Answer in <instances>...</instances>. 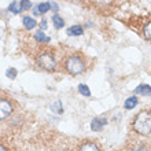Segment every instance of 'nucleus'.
Returning a JSON list of instances; mask_svg holds the SVG:
<instances>
[{
  "label": "nucleus",
  "instance_id": "nucleus-1",
  "mask_svg": "<svg viewBox=\"0 0 151 151\" xmlns=\"http://www.w3.org/2000/svg\"><path fill=\"white\" fill-rule=\"evenodd\" d=\"M133 129L140 135H150L151 133V113L142 111L133 121Z\"/></svg>",
  "mask_w": 151,
  "mask_h": 151
},
{
  "label": "nucleus",
  "instance_id": "nucleus-2",
  "mask_svg": "<svg viewBox=\"0 0 151 151\" xmlns=\"http://www.w3.org/2000/svg\"><path fill=\"white\" fill-rule=\"evenodd\" d=\"M65 66H66V70H68L72 76L81 74V73H84V70H85V63H84V60L77 55L68 58Z\"/></svg>",
  "mask_w": 151,
  "mask_h": 151
},
{
  "label": "nucleus",
  "instance_id": "nucleus-3",
  "mask_svg": "<svg viewBox=\"0 0 151 151\" xmlns=\"http://www.w3.org/2000/svg\"><path fill=\"white\" fill-rule=\"evenodd\" d=\"M37 65H39L43 70L52 72V70H55V68H56V60L52 54L45 52V54H41V55L37 58Z\"/></svg>",
  "mask_w": 151,
  "mask_h": 151
},
{
  "label": "nucleus",
  "instance_id": "nucleus-4",
  "mask_svg": "<svg viewBox=\"0 0 151 151\" xmlns=\"http://www.w3.org/2000/svg\"><path fill=\"white\" fill-rule=\"evenodd\" d=\"M12 113V106L8 100H0V119H6Z\"/></svg>",
  "mask_w": 151,
  "mask_h": 151
},
{
  "label": "nucleus",
  "instance_id": "nucleus-5",
  "mask_svg": "<svg viewBox=\"0 0 151 151\" xmlns=\"http://www.w3.org/2000/svg\"><path fill=\"white\" fill-rule=\"evenodd\" d=\"M106 124H107V119L104 118V117H102V118H93L91 122V129L95 132H99Z\"/></svg>",
  "mask_w": 151,
  "mask_h": 151
},
{
  "label": "nucleus",
  "instance_id": "nucleus-6",
  "mask_svg": "<svg viewBox=\"0 0 151 151\" xmlns=\"http://www.w3.org/2000/svg\"><path fill=\"white\" fill-rule=\"evenodd\" d=\"M136 93H139V95H144V96H148L151 95V87L150 85H146V84H140L139 87L135 89Z\"/></svg>",
  "mask_w": 151,
  "mask_h": 151
},
{
  "label": "nucleus",
  "instance_id": "nucleus-7",
  "mask_svg": "<svg viewBox=\"0 0 151 151\" xmlns=\"http://www.w3.org/2000/svg\"><path fill=\"white\" fill-rule=\"evenodd\" d=\"M84 33V29L78 25H73L70 28L68 29V35L69 36H80V35H83Z\"/></svg>",
  "mask_w": 151,
  "mask_h": 151
},
{
  "label": "nucleus",
  "instance_id": "nucleus-8",
  "mask_svg": "<svg viewBox=\"0 0 151 151\" xmlns=\"http://www.w3.org/2000/svg\"><path fill=\"white\" fill-rule=\"evenodd\" d=\"M139 103V100H137V98L136 96H131V98H128L127 100H125V104H124V107L128 109V110H131V109L136 107V104Z\"/></svg>",
  "mask_w": 151,
  "mask_h": 151
},
{
  "label": "nucleus",
  "instance_id": "nucleus-9",
  "mask_svg": "<svg viewBox=\"0 0 151 151\" xmlns=\"http://www.w3.org/2000/svg\"><path fill=\"white\" fill-rule=\"evenodd\" d=\"M22 22H24V26L28 29V30H30V29H33L35 26H36V21L33 19V18H30V17H28V15L22 18Z\"/></svg>",
  "mask_w": 151,
  "mask_h": 151
},
{
  "label": "nucleus",
  "instance_id": "nucleus-10",
  "mask_svg": "<svg viewBox=\"0 0 151 151\" xmlns=\"http://www.w3.org/2000/svg\"><path fill=\"white\" fill-rule=\"evenodd\" d=\"M8 10L11 12H14V14H19L21 10H22V4H21V1H11Z\"/></svg>",
  "mask_w": 151,
  "mask_h": 151
},
{
  "label": "nucleus",
  "instance_id": "nucleus-11",
  "mask_svg": "<svg viewBox=\"0 0 151 151\" xmlns=\"http://www.w3.org/2000/svg\"><path fill=\"white\" fill-rule=\"evenodd\" d=\"M78 151H100V150H99V147H98L96 144H93V143H85V144H83V146L80 147Z\"/></svg>",
  "mask_w": 151,
  "mask_h": 151
},
{
  "label": "nucleus",
  "instance_id": "nucleus-12",
  "mask_svg": "<svg viewBox=\"0 0 151 151\" xmlns=\"http://www.w3.org/2000/svg\"><path fill=\"white\" fill-rule=\"evenodd\" d=\"M52 22H54V25H55V28L56 29H60V28H63L65 26V21L60 18L59 15H52Z\"/></svg>",
  "mask_w": 151,
  "mask_h": 151
},
{
  "label": "nucleus",
  "instance_id": "nucleus-13",
  "mask_svg": "<svg viewBox=\"0 0 151 151\" xmlns=\"http://www.w3.org/2000/svg\"><path fill=\"white\" fill-rule=\"evenodd\" d=\"M51 110L54 113H58V114H62L63 113V107H62V103H60L59 100H56L54 103L51 104Z\"/></svg>",
  "mask_w": 151,
  "mask_h": 151
},
{
  "label": "nucleus",
  "instance_id": "nucleus-14",
  "mask_svg": "<svg viewBox=\"0 0 151 151\" xmlns=\"http://www.w3.org/2000/svg\"><path fill=\"white\" fill-rule=\"evenodd\" d=\"M36 8H37V11H39V14H45V12H47L51 7H50V3H44V1H43V3L37 4Z\"/></svg>",
  "mask_w": 151,
  "mask_h": 151
},
{
  "label": "nucleus",
  "instance_id": "nucleus-15",
  "mask_svg": "<svg viewBox=\"0 0 151 151\" xmlns=\"http://www.w3.org/2000/svg\"><path fill=\"white\" fill-rule=\"evenodd\" d=\"M78 92L81 93V95H84V96H89V95H91V91H89V88H88L85 84H80V85H78Z\"/></svg>",
  "mask_w": 151,
  "mask_h": 151
},
{
  "label": "nucleus",
  "instance_id": "nucleus-16",
  "mask_svg": "<svg viewBox=\"0 0 151 151\" xmlns=\"http://www.w3.org/2000/svg\"><path fill=\"white\" fill-rule=\"evenodd\" d=\"M35 39L37 40V41H41V43H45V41H50V37H47L45 35H44L43 32H37L36 35H35Z\"/></svg>",
  "mask_w": 151,
  "mask_h": 151
},
{
  "label": "nucleus",
  "instance_id": "nucleus-17",
  "mask_svg": "<svg viewBox=\"0 0 151 151\" xmlns=\"http://www.w3.org/2000/svg\"><path fill=\"white\" fill-rule=\"evenodd\" d=\"M143 35H144V37H146L147 40H151V22H148V24L144 26Z\"/></svg>",
  "mask_w": 151,
  "mask_h": 151
},
{
  "label": "nucleus",
  "instance_id": "nucleus-18",
  "mask_svg": "<svg viewBox=\"0 0 151 151\" xmlns=\"http://www.w3.org/2000/svg\"><path fill=\"white\" fill-rule=\"evenodd\" d=\"M6 74H7V77L10 80H14L17 77V70H15V69H8Z\"/></svg>",
  "mask_w": 151,
  "mask_h": 151
},
{
  "label": "nucleus",
  "instance_id": "nucleus-19",
  "mask_svg": "<svg viewBox=\"0 0 151 151\" xmlns=\"http://www.w3.org/2000/svg\"><path fill=\"white\" fill-rule=\"evenodd\" d=\"M21 4H22V8H25V10H28V8H30V1L29 0H25V1H21Z\"/></svg>",
  "mask_w": 151,
  "mask_h": 151
},
{
  "label": "nucleus",
  "instance_id": "nucleus-20",
  "mask_svg": "<svg viewBox=\"0 0 151 151\" xmlns=\"http://www.w3.org/2000/svg\"><path fill=\"white\" fill-rule=\"evenodd\" d=\"M40 28H41V30L47 29V21H41V22H40Z\"/></svg>",
  "mask_w": 151,
  "mask_h": 151
},
{
  "label": "nucleus",
  "instance_id": "nucleus-21",
  "mask_svg": "<svg viewBox=\"0 0 151 151\" xmlns=\"http://www.w3.org/2000/svg\"><path fill=\"white\" fill-rule=\"evenodd\" d=\"M131 151H147V148L143 147V146H140V147H136V148H133V150H131Z\"/></svg>",
  "mask_w": 151,
  "mask_h": 151
},
{
  "label": "nucleus",
  "instance_id": "nucleus-22",
  "mask_svg": "<svg viewBox=\"0 0 151 151\" xmlns=\"http://www.w3.org/2000/svg\"><path fill=\"white\" fill-rule=\"evenodd\" d=\"M50 7H51V8H54L55 11H58V8H59V7H58V4H56V3H50Z\"/></svg>",
  "mask_w": 151,
  "mask_h": 151
},
{
  "label": "nucleus",
  "instance_id": "nucleus-23",
  "mask_svg": "<svg viewBox=\"0 0 151 151\" xmlns=\"http://www.w3.org/2000/svg\"><path fill=\"white\" fill-rule=\"evenodd\" d=\"M33 14H35V15H37V14H39V11H37V8H33Z\"/></svg>",
  "mask_w": 151,
  "mask_h": 151
},
{
  "label": "nucleus",
  "instance_id": "nucleus-24",
  "mask_svg": "<svg viewBox=\"0 0 151 151\" xmlns=\"http://www.w3.org/2000/svg\"><path fill=\"white\" fill-rule=\"evenodd\" d=\"M0 151H7V150H6V148H4L3 146H1V144H0Z\"/></svg>",
  "mask_w": 151,
  "mask_h": 151
},
{
  "label": "nucleus",
  "instance_id": "nucleus-25",
  "mask_svg": "<svg viewBox=\"0 0 151 151\" xmlns=\"http://www.w3.org/2000/svg\"><path fill=\"white\" fill-rule=\"evenodd\" d=\"M1 35H3V30H1V29H0V37H1Z\"/></svg>",
  "mask_w": 151,
  "mask_h": 151
}]
</instances>
